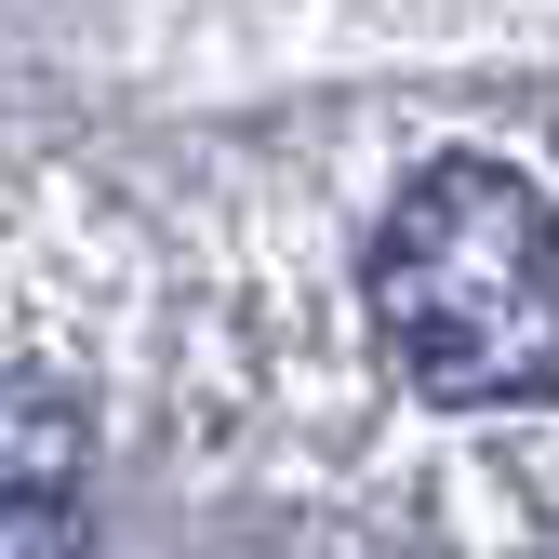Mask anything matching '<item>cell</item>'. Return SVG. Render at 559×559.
I'll return each instance as SVG.
<instances>
[{"label":"cell","instance_id":"6da1fadb","mask_svg":"<svg viewBox=\"0 0 559 559\" xmlns=\"http://www.w3.org/2000/svg\"><path fill=\"white\" fill-rule=\"evenodd\" d=\"M373 333L386 360L453 400V413H493V400H559V200L507 160H427L386 227H373Z\"/></svg>","mask_w":559,"mask_h":559},{"label":"cell","instance_id":"7a4b0ae2","mask_svg":"<svg viewBox=\"0 0 559 559\" xmlns=\"http://www.w3.org/2000/svg\"><path fill=\"white\" fill-rule=\"evenodd\" d=\"M94 427L53 386H0V559H81Z\"/></svg>","mask_w":559,"mask_h":559}]
</instances>
